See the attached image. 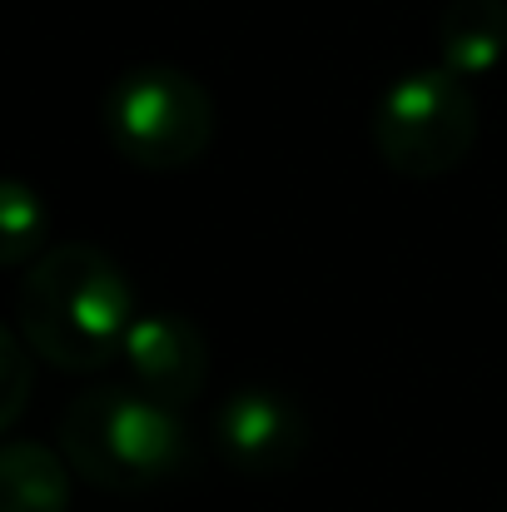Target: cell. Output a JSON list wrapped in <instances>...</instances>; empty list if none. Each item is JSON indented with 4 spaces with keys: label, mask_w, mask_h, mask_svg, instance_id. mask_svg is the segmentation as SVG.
Masks as SVG:
<instances>
[{
    "label": "cell",
    "mask_w": 507,
    "mask_h": 512,
    "mask_svg": "<svg viewBox=\"0 0 507 512\" xmlns=\"http://www.w3.org/2000/svg\"><path fill=\"white\" fill-rule=\"evenodd\" d=\"M20 339L35 358L65 373H95L135 324V294L120 264L95 244H55L20 279Z\"/></svg>",
    "instance_id": "cell-1"
},
{
    "label": "cell",
    "mask_w": 507,
    "mask_h": 512,
    "mask_svg": "<svg viewBox=\"0 0 507 512\" xmlns=\"http://www.w3.org/2000/svg\"><path fill=\"white\" fill-rule=\"evenodd\" d=\"M60 453L85 483L105 493H145L184 468L189 433L179 408L150 398L145 388L100 383L65 403Z\"/></svg>",
    "instance_id": "cell-2"
},
{
    "label": "cell",
    "mask_w": 507,
    "mask_h": 512,
    "mask_svg": "<svg viewBox=\"0 0 507 512\" xmlns=\"http://www.w3.org/2000/svg\"><path fill=\"white\" fill-rule=\"evenodd\" d=\"M105 135L140 170H189L214 140V100L179 65H135L105 95Z\"/></svg>",
    "instance_id": "cell-3"
},
{
    "label": "cell",
    "mask_w": 507,
    "mask_h": 512,
    "mask_svg": "<svg viewBox=\"0 0 507 512\" xmlns=\"http://www.w3.org/2000/svg\"><path fill=\"white\" fill-rule=\"evenodd\" d=\"M478 140V100L448 65H423L393 80L373 110V150L403 179L458 170Z\"/></svg>",
    "instance_id": "cell-4"
},
{
    "label": "cell",
    "mask_w": 507,
    "mask_h": 512,
    "mask_svg": "<svg viewBox=\"0 0 507 512\" xmlns=\"http://www.w3.org/2000/svg\"><path fill=\"white\" fill-rule=\"evenodd\" d=\"M214 443H219L229 468L264 478V473H289L304 458L309 428H304V413L279 388L249 383L219 403Z\"/></svg>",
    "instance_id": "cell-5"
},
{
    "label": "cell",
    "mask_w": 507,
    "mask_h": 512,
    "mask_svg": "<svg viewBox=\"0 0 507 512\" xmlns=\"http://www.w3.org/2000/svg\"><path fill=\"white\" fill-rule=\"evenodd\" d=\"M125 363H130L135 388H145L169 408L194 403L209 378L204 334L179 314H140L125 334Z\"/></svg>",
    "instance_id": "cell-6"
},
{
    "label": "cell",
    "mask_w": 507,
    "mask_h": 512,
    "mask_svg": "<svg viewBox=\"0 0 507 512\" xmlns=\"http://www.w3.org/2000/svg\"><path fill=\"white\" fill-rule=\"evenodd\" d=\"M438 55L463 80L498 70L507 55V0H448L438 15Z\"/></svg>",
    "instance_id": "cell-7"
},
{
    "label": "cell",
    "mask_w": 507,
    "mask_h": 512,
    "mask_svg": "<svg viewBox=\"0 0 507 512\" xmlns=\"http://www.w3.org/2000/svg\"><path fill=\"white\" fill-rule=\"evenodd\" d=\"M70 508V463L45 443L0 448V512H65Z\"/></svg>",
    "instance_id": "cell-8"
},
{
    "label": "cell",
    "mask_w": 507,
    "mask_h": 512,
    "mask_svg": "<svg viewBox=\"0 0 507 512\" xmlns=\"http://www.w3.org/2000/svg\"><path fill=\"white\" fill-rule=\"evenodd\" d=\"M45 234H50L45 199L25 179L0 174V269L35 264L45 254Z\"/></svg>",
    "instance_id": "cell-9"
},
{
    "label": "cell",
    "mask_w": 507,
    "mask_h": 512,
    "mask_svg": "<svg viewBox=\"0 0 507 512\" xmlns=\"http://www.w3.org/2000/svg\"><path fill=\"white\" fill-rule=\"evenodd\" d=\"M30 383H35V373H30V348H25V339H15V334L0 324V433L25 413Z\"/></svg>",
    "instance_id": "cell-10"
}]
</instances>
